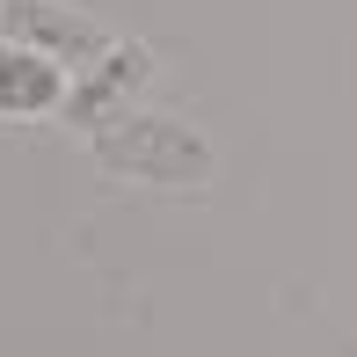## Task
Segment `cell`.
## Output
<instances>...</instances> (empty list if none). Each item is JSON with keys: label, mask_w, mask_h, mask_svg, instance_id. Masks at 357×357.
<instances>
[{"label": "cell", "mask_w": 357, "mask_h": 357, "mask_svg": "<svg viewBox=\"0 0 357 357\" xmlns=\"http://www.w3.org/2000/svg\"><path fill=\"white\" fill-rule=\"evenodd\" d=\"M95 160L124 183H153V190H190L212 175V146L160 109H117L109 124H95Z\"/></svg>", "instance_id": "cell-1"}, {"label": "cell", "mask_w": 357, "mask_h": 357, "mask_svg": "<svg viewBox=\"0 0 357 357\" xmlns=\"http://www.w3.org/2000/svg\"><path fill=\"white\" fill-rule=\"evenodd\" d=\"M146 73H153V59H146V52H132V44H117V52H109L102 66H88V73H80V88L66 95L73 124H88V132H95V124H109L117 109H132L124 95H132V88H146Z\"/></svg>", "instance_id": "cell-4"}, {"label": "cell", "mask_w": 357, "mask_h": 357, "mask_svg": "<svg viewBox=\"0 0 357 357\" xmlns=\"http://www.w3.org/2000/svg\"><path fill=\"white\" fill-rule=\"evenodd\" d=\"M0 29H8L15 44H29V52L59 59V66H80V73L117 52V37H109L95 15L66 8V0H0Z\"/></svg>", "instance_id": "cell-2"}, {"label": "cell", "mask_w": 357, "mask_h": 357, "mask_svg": "<svg viewBox=\"0 0 357 357\" xmlns=\"http://www.w3.org/2000/svg\"><path fill=\"white\" fill-rule=\"evenodd\" d=\"M59 102H66V66L0 37V117H37V109H59Z\"/></svg>", "instance_id": "cell-3"}]
</instances>
